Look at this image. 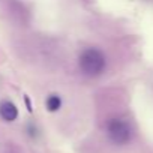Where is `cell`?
<instances>
[{
    "instance_id": "cell-1",
    "label": "cell",
    "mask_w": 153,
    "mask_h": 153,
    "mask_svg": "<svg viewBox=\"0 0 153 153\" xmlns=\"http://www.w3.org/2000/svg\"><path fill=\"white\" fill-rule=\"evenodd\" d=\"M76 66L83 76L89 80H95L102 76L108 68V59L102 48L89 45L84 47L76 59Z\"/></svg>"
},
{
    "instance_id": "cell-2",
    "label": "cell",
    "mask_w": 153,
    "mask_h": 153,
    "mask_svg": "<svg viewBox=\"0 0 153 153\" xmlns=\"http://www.w3.org/2000/svg\"><path fill=\"white\" fill-rule=\"evenodd\" d=\"M105 134L113 144L123 146L132 138V126L123 117H111L105 123Z\"/></svg>"
},
{
    "instance_id": "cell-3",
    "label": "cell",
    "mask_w": 153,
    "mask_h": 153,
    "mask_svg": "<svg viewBox=\"0 0 153 153\" xmlns=\"http://www.w3.org/2000/svg\"><path fill=\"white\" fill-rule=\"evenodd\" d=\"M20 116V110L17 104L11 99H2L0 101V120L6 123H14Z\"/></svg>"
},
{
    "instance_id": "cell-4",
    "label": "cell",
    "mask_w": 153,
    "mask_h": 153,
    "mask_svg": "<svg viewBox=\"0 0 153 153\" xmlns=\"http://www.w3.org/2000/svg\"><path fill=\"white\" fill-rule=\"evenodd\" d=\"M44 107L48 113H59L63 107V98L57 92H51L44 99Z\"/></svg>"
},
{
    "instance_id": "cell-5",
    "label": "cell",
    "mask_w": 153,
    "mask_h": 153,
    "mask_svg": "<svg viewBox=\"0 0 153 153\" xmlns=\"http://www.w3.org/2000/svg\"><path fill=\"white\" fill-rule=\"evenodd\" d=\"M26 131H27V135L30 138H33V140H36L39 137V134H41V131H39V128H38L36 123H29L26 126Z\"/></svg>"
},
{
    "instance_id": "cell-6",
    "label": "cell",
    "mask_w": 153,
    "mask_h": 153,
    "mask_svg": "<svg viewBox=\"0 0 153 153\" xmlns=\"http://www.w3.org/2000/svg\"><path fill=\"white\" fill-rule=\"evenodd\" d=\"M24 101H26V107H27V110H29V111L32 113V111H33V108H32V104H30V99H29V98L26 96V98H24Z\"/></svg>"
}]
</instances>
